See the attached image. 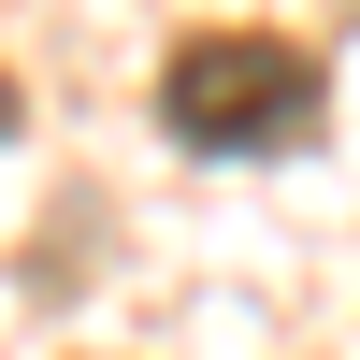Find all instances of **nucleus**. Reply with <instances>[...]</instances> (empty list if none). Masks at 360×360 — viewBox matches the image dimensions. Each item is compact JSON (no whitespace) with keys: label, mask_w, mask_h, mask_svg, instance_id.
<instances>
[{"label":"nucleus","mask_w":360,"mask_h":360,"mask_svg":"<svg viewBox=\"0 0 360 360\" xmlns=\"http://www.w3.org/2000/svg\"><path fill=\"white\" fill-rule=\"evenodd\" d=\"M0 144H15V72H0Z\"/></svg>","instance_id":"2"},{"label":"nucleus","mask_w":360,"mask_h":360,"mask_svg":"<svg viewBox=\"0 0 360 360\" xmlns=\"http://www.w3.org/2000/svg\"><path fill=\"white\" fill-rule=\"evenodd\" d=\"M159 130L202 159H274L317 130V58L288 29H188L159 58Z\"/></svg>","instance_id":"1"}]
</instances>
